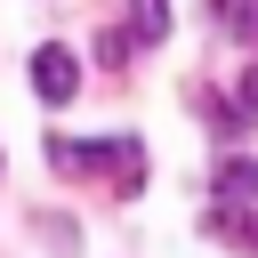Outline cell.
Returning a JSON list of instances; mask_svg holds the SVG:
<instances>
[{
    "instance_id": "6da1fadb",
    "label": "cell",
    "mask_w": 258,
    "mask_h": 258,
    "mask_svg": "<svg viewBox=\"0 0 258 258\" xmlns=\"http://www.w3.org/2000/svg\"><path fill=\"white\" fill-rule=\"evenodd\" d=\"M48 161H56L64 177H105L113 194H137V185H145V145H137V137H97V145L48 137Z\"/></svg>"
},
{
    "instance_id": "7a4b0ae2",
    "label": "cell",
    "mask_w": 258,
    "mask_h": 258,
    "mask_svg": "<svg viewBox=\"0 0 258 258\" xmlns=\"http://www.w3.org/2000/svg\"><path fill=\"white\" fill-rule=\"evenodd\" d=\"M32 89H40V105H73V89H81V56H73L64 40H40V48H32Z\"/></svg>"
},
{
    "instance_id": "3957f363",
    "label": "cell",
    "mask_w": 258,
    "mask_h": 258,
    "mask_svg": "<svg viewBox=\"0 0 258 258\" xmlns=\"http://www.w3.org/2000/svg\"><path fill=\"white\" fill-rule=\"evenodd\" d=\"M210 185H218V202H226V210H242V202H258V153H226Z\"/></svg>"
},
{
    "instance_id": "277c9868",
    "label": "cell",
    "mask_w": 258,
    "mask_h": 258,
    "mask_svg": "<svg viewBox=\"0 0 258 258\" xmlns=\"http://www.w3.org/2000/svg\"><path fill=\"white\" fill-rule=\"evenodd\" d=\"M169 40V0H129V48Z\"/></svg>"
},
{
    "instance_id": "5b68a950",
    "label": "cell",
    "mask_w": 258,
    "mask_h": 258,
    "mask_svg": "<svg viewBox=\"0 0 258 258\" xmlns=\"http://www.w3.org/2000/svg\"><path fill=\"white\" fill-rule=\"evenodd\" d=\"M202 226H210V234H218V242H242V250H250V258H258V218H250V210H226V202H218V210H210V218H202Z\"/></svg>"
},
{
    "instance_id": "8992f818",
    "label": "cell",
    "mask_w": 258,
    "mask_h": 258,
    "mask_svg": "<svg viewBox=\"0 0 258 258\" xmlns=\"http://www.w3.org/2000/svg\"><path fill=\"white\" fill-rule=\"evenodd\" d=\"M234 113H242V129H250V121H258V64H250V73H242V89H234Z\"/></svg>"
}]
</instances>
